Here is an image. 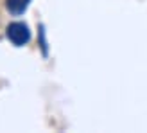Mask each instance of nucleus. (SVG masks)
<instances>
[{"label": "nucleus", "instance_id": "1", "mask_svg": "<svg viewBox=\"0 0 147 133\" xmlns=\"http://www.w3.org/2000/svg\"><path fill=\"white\" fill-rule=\"evenodd\" d=\"M5 36L14 47H24L31 40V31H29V25L24 22H11L5 29Z\"/></svg>", "mask_w": 147, "mask_h": 133}, {"label": "nucleus", "instance_id": "2", "mask_svg": "<svg viewBox=\"0 0 147 133\" xmlns=\"http://www.w3.org/2000/svg\"><path fill=\"white\" fill-rule=\"evenodd\" d=\"M29 4H31V0H5V9L14 16H20L27 11Z\"/></svg>", "mask_w": 147, "mask_h": 133}, {"label": "nucleus", "instance_id": "3", "mask_svg": "<svg viewBox=\"0 0 147 133\" xmlns=\"http://www.w3.org/2000/svg\"><path fill=\"white\" fill-rule=\"evenodd\" d=\"M40 34H41V49H43V54H47V41H45V34H43V27H40Z\"/></svg>", "mask_w": 147, "mask_h": 133}]
</instances>
